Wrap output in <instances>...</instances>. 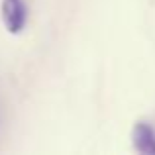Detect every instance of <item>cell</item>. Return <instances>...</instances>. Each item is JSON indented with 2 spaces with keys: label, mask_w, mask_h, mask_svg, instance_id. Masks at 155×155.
<instances>
[{
  "label": "cell",
  "mask_w": 155,
  "mask_h": 155,
  "mask_svg": "<svg viewBox=\"0 0 155 155\" xmlns=\"http://www.w3.org/2000/svg\"><path fill=\"white\" fill-rule=\"evenodd\" d=\"M2 22L10 34H22L30 20V8L26 0H2L0 4Z\"/></svg>",
  "instance_id": "6da1fadb"
},
{
  "label": "cell",
  "mask_w": 155,
  "mask_h": 155,
  "mask_svg": "<svg viewBox=\"0 0 155 155\" xmlns=\"http://www.w3.org/2000/svg\"><path fill=\"white\" fill-rule=\"evenodd\" d=\"M132 141L136 151L143 155H155V128L149 122H137L134 126Z\"/></svg>",
  "instance_id": "7a4b0ae2"
}]
</instances>
